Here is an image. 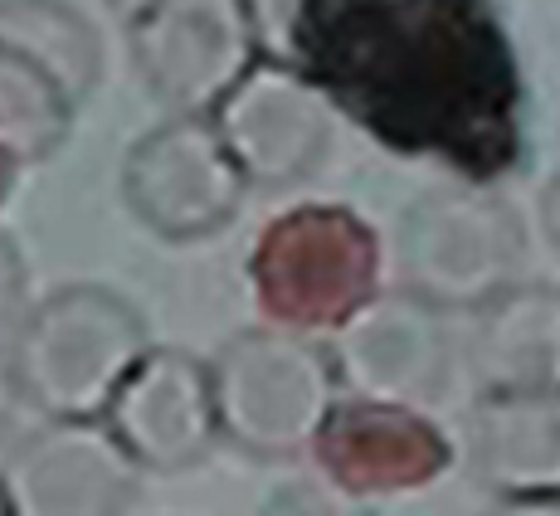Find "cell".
I'll use <instances>...</instances> for the list:
<instances>
[{"label":"cell","instance_id":"ac0fdd59","mask_svg":"<svg viewBox=\"0 0 560 516\" xmlns=\"http://www.w3.org/2000/svg\"><path fill=\"white\" fill-rule=\"evenodd\" d=\"M30 307V273H25V258H20V244L0 230V347L10 341V331L20 327Z\"/></svg>","mask_w":560,"mask_h":516},{"label":"cell","instance_id":"9c48e42d","mask_svg":"<svg viewBox=\"0 0 560 516\" xmlns=\"http://www.w3.org/2000/svg\"><path fill=\"white\" fill-rule=\"evenodd\" d=\"M444 317L448 312L415 297L409 288H390L361 303L327 341L341 395L409 410L439 404L454 380V337Z\"/></svg>","mask_w":560,"mask_h":516},{"label":"cell","instance_id":"7a4b0ae2","mask_svg":"<svg viewBox=\"0 0 560 516\" xmlns=\"http://www.w3.org/2000/svg\"><path fill=\"white\" fill-rule=\"evenodd\" d=\"M147 351V317L103 283H63L35 297L5 341L20 404L39 419H103Z\"/></svg>","mask_w":560,"mask_h":516},{"label":"cell","instance_id":"4fadbf2b","mask_svg":"<svg viewBox=\"0 0 560 516\" xmlns=\"http://www.w3.org/2000/svg\"><path fill=\"white\" fill-rule=\"evenodd\" d=\"M463 458L492 502L560 497V395L478 390L463 419Z\"/></svg>","mask_w":560,"mask_h":516},{"label":"cell","instance_id":"8992f818","mask_svg":"<svg viewBox=\"0 0 560 516\" xmlns=\"http://www.w3.org/2000/svg\"><path fill=\"white\" fill-rule=\"evenodd\" d=\"M122 30L127 59L166 117H210L264 54L249 0H156Z\"/></svg>","mask_w":560,"mask_h":516},{"label":"cell","instance_id":"30bf717a","mask_svg":"<svg viewBox=\"0 0 560 516\" xmlns=\"http://www.w3.org/2000/svg\"><path fill=\"white\" fill-rule=\"evenodd\" d=\"M142 478L103 419H45L0 464L15 516H132Z\"/></svg>","mask_w":560,"mask_h":516},{"label":"cell","instance_id":"7c38bea8","mask_svg":"<svg viewBox=\"0 0 560 516\" xmlns=\"http://www.w3.org/2000/svg\"><path fill=\"white\" fill-rule=\"evenodd\" d=\"M103 424L142 472H190L220 448L210 361L186 347H152L117 385Z\"/></svg>","mask_w":560,"mask_h":516},{"label":"cell","instance_id":"cb8c5ba5","mask_svg":"<svg viewBox=\"0 0 560 516\" xmlns=\"http://www.w3.org/2000/svg\"><path fill=\"white\" fill-rule=\"evenodd\" d=\"M0 516H15L10 512V497H5V482H0Z\"/></svg>","mask_w":560,"mask_h":516},{"label":"cell","instance_id":"5b68a950","mask_svg":"<svg viewBox=\"0 0 560 516\" xmlns=\"http://www.w3.org/2000/svg\"><path fill=\"white\" fill-rule=\"evenodd\" d=\"M526 224L498 186L439 180L395 220L400 288L439 312H478L522 283Z\"/></svg>","mask_w":560,"mask_h":516},{"label":"cell","instance_id":"7402d4cb","mask_svg":"<svg viewBox=\"0 0 560 516\" xmlns=\"http://www.w3.org/2000/svg\"><path fill=\"white\" fill-rule=\"evenodd\" d=\"M15 180H20V166L5 152H0V210H5V200L15 196Z\"/></svg>","mask_w":560,"mask_h":516},{"label":"cell","instance_id":"ba28073f","mask_svg":"<svg viewBox=\"0 0 560 516\" xmlns=\"http://www.w3.org/2000/svg\"><path fill=\"white\" fill-rule=\"evenodd\" d=\"M220 142L230 146L244 186L264 196H288L307 186L331 156L337 113L293 63L258 54L254 69L224 93L210 113Z\"/></svg>","mask_w":560,"mask_h":516},{"label":"cell","instance_id":"3957f363","mask_svg":"<svg viewBox=\"0 0 560 516\" xmlns=\"http://www.w3.org/2000/svg\"><path fill=\"white\" fill-rule=\"evenodd\" d=\"M220 444L254 464H293L312 454L341 380L327 341L288 327H244L210 356Z\"/></svg>","mask_w":560,"mask_h":516},{"label":"cell","instance_id":"277c9868","mask_svg":"<svg viewBox=\"0 0 560 516\" xmlns=\"http://www.w3.org/2000/svg\"><path fill=\"white\" fill-rule=\"evenodd\" d=\"M249 288L268 327L327 337L381 293V239L351 206L307 200L258 230Z\"/></svg>","mask_w":560,"mask_h":516},{"label":"cell","instance_id":"44dd1931","mask_svg":"<svg viewBox=\"0 0 560 516\" xmlns=\"http://www.w3.org/2000/svg\"><path fill=\"white\" fill-rule=\"evenodd\" d=\"M482 516H560V497H522V502H492Z\"/></svg>","mask_w":560,"mask_h":516},{"label":"cell","instance_id":"ffe728a7","mask_svg":"<svg viewBox=\"0 0 560 516\" xmlns=\"http://www.w3.org/2000/svg\"><path fill=\"white\" fill-rule=\"evenodd\" d=\"M15 410H20V390H15V375H10L5 347H0V444H5V438H10V424H15Z\"/></svg>","mask_w":560,"mask_h":516},{"label":"cell","instance_id":"8fae6325","mask_svg":"<svg viewBox=\"0 0 560 516\" xmlns=\"http://www.w3.org/2000/svg\"><path fill=\"white\" fill-rule=\"evenodd\" d=\"M322 482L357 502H385L424 492L454 468L458 448L429 410L341 395L312 444Z\"/></svg>","mask_w":560,"mask_h":516},{"label":"cell","instance_id":"9a60e30c","mask_svg":"<svg viewBox=\"0 0 560 516\" xmlns=\"http://www.w3.org/2000/svg\"><path fill=\"white\" fill-rule=\"evenodd\" d=\"M0 45L59 83L73 107L103 83V35L73 0H0Z\"/></svg>","mask_w":560,"mask_h":516},{"label":"cell","instance_id":"6da1fadb","mask_svg":"<svg viewBox=\"0 0 560 516\" xmlns=\"http://www.w3.org/2000/svg\"><path fill=\"white\" fill-rule=\"evenodd\" d=\"M258 49L390 156L498 186L526 166V79L492 0H249Z\"/></svg>","mask_w":560,"mask_h":516},{"label":"cell","instance_id":"603a6c76","mask_svg":"<svg viewBox=\"0 0 560 516\" xmlns=\"http://www.w3.org/2000/svg\"><path fill=\"white\" fill-rule=\"evenodd\" d=\"M103 5L113 10V15H117V20H122V25H127V20H137V15H142V10H147V5H156V0H103Z\"/></svg>","mask_w":560,"mask_h":516},{"label":"cell","instance_id":"d6986e66","mask_svg":"<svg viewBox=\"0 0 560 516\" xmlns=\"http://www.w3.org/2000/svg\"><path fill=\"white\" fill-rule=\"evenodd\" d=\"M536 214H541V230H546V244L560 254V171L541 186V200H536Z\"/></svg>","mask_w":560,"mask_h":516},{"label":"cell","instance_id":"52a82bcc","mask_svg":"<svg viewBox=\"0 0 560 516\" xmlns=\"http://www.w3.org/2000/svg\"><path fill=\"white\" fill-rule=\"evenodd\" d=\"M122 206L166 244H200L244 210L240 166L210 117H161L122 156Z\"/></svg>","mask_w":560,"mask_h":516},{"label":"cell","instance_id":"5bb4252c","mask_svg":"<svg viewBox=\"0 0 560 516\" xmlns=\"http://www.w3.org/2000/svg\"><path fill=\"white\" fill-rule=\"evenodd\" d=\"M468 365L478 390L560 395V288L512 283L472 312Z\"/></svg>","mask_w":560,"mask_h":516},{"label":"cell","instance_id":"2e32d148","mask_svg":"<svg viewBox=\"0 0 560 516\" xmlns=\"http://www.w3.org/2000/svg\"><path fill=\"white\" fill-rule=\"evenodd\" d=\"M73 117L79 107L63 98L59 83L0 45V152L20 171L39 166L69 142Z\"/></svg>","mask_w":560,"mask_h":516},{"label":"cell","instance_id":"e0dca14e","mask_svg":"<svg viewBox=\"0 0 560 516\" xmlns=\"http://www.w3.org/2000/svg\"><path fill=\"white\" fill-rule=\"evenodd\" d=\"M258 516H375V507L347 497L322 478H288L264 497Z\"/></svg>","mask_w":560,"mask_h":516}]
</instances>
